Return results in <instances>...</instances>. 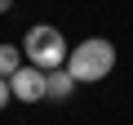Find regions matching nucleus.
Here are the masks:
<instances>
[{
	"instance_id": "1",
	"label": "nucleus",
	"mask_w": 133,
	"mask_h": 125,
	"mask_svg": "<svg viewBox=\"0 0 133 125\" xmlns=\"http://www.w3.org/2000/svg\"><path fill=\"white\" fill-rule=\"evenodd\" d=\"M111 67H115V45L107 36H89L66 54V72L76 76V85H93V81L111 76Z\"/></svg>"
},
{
	"instance_id": "2",
	"label": "nucleus",
	"mask_w": 133,
	"mask_h": 125,
	"mask_svg": "<svg viewBox=\"0 0 133 125\" xmlns=\"http://www.w3.org/2000/svg\"><path fill=\"white\" fill-rule=\"evenodd\" d=\"M22 54H27V62L31 67H40V72H58V67H66V40H62V31L58 27H49V22H36L31 31H27V40H22Z\"/></svg>"
},
{
	"instance_id": "3",
	"label": "nucleus",
	"mask_w": 133,
	"mask_h": 125,
	"mask_svg": "<svg viewBox=\"0 0 133 125\" xmlns=\"http://www.w3.org/2000/svg\"><path fill=\"white\" fill-rule=\"evenodd\" d=\"M9 89H14L18 103H40V98H49V72H40V67H31V62H22V67L9 76Z\"/></svg>"
},
{
	"instance_id": "4",
	"label": "nucleus",
	"mask_w": 133,
	"mask_h": 125,
	"mask_svg": "<svg viewBox=\"0 0 133 125\" xmlns=\"http://www.w3.org/2000/svg\"><path fill=\"white\" fill-rule=\"evenodd\" d=\"M71 94H76V76H71V72H66V67L49 72V98L62 103V98H71Z\"/></svg>"
},
{
	"instance_id": "5",
	"label": "nucleus",
	"mask_w": 133,
	"mask_h": 125,
	"mask_svg": "<svg viewBox=\"0 0 133 125\" xmlns=\"http://www.w3.org/2000/svg\"><path fill=\"white\" fill-rule=\"evenodd\" d=\"M22 58L27 54H18V45H0V76H14L22 67Z\"/></svg>"
},
{
	"instance_id": "6",
	"label": "nucleus",
	"mask_w": 133,
	"mask_h": 125,
	"mask_svg": "<svg viewBox=\"0 0 133 125\" xmlns=\"http://www.w3.org/2000/svg\"><path fill=\"white\" fill-rule=\"evenodd\" d=\"M9 98H14V89H9V76H0V107H5Z\"/></svg>"
},
{
	"instance_id": "7",
	"label": "nucleus",
	"mask_w": 133,
	"mask_h": 125,
	"mask_svg": "<svg viewBox=\"0 0 133 125\" xmlns=\"http://www.w3.org/2000/svg\"><path fill=\"white\" fill-rule=\"evenodd\" d=\"M9 5H14V0H0V14H9Z\"/></svg>"
}]
</instances>
